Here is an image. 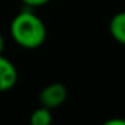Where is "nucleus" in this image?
I'll return each instance as SVG.
<instances>
[{"label":"nucleus","mask_w":125,"mask_h":125,"mask_svg":"<svg viewBox=\"0 0 125 125\" xmlns=\"http://www.w3.org/2000/svg\"><path fill=\"white\" fill-rule=\"evenodd\" d=\"M18 83V69L13 62L0 54V91H9Z\"/></svg>","instance_id":"3"},{"label":"nucleus","mask_w":125,"mask_h":125,"mask_svg":"<svg viewBox=\"0 0 125 125\" xmlns=\"http://www.w3.org/2000/svg\"><path fill=\"white\" fill-rule=\"evenodd\" d=\"M52 121H53L52 110L44 106L34 109L30 116V125H52Z\"/></svg>","instance_id":"5"},{"label":"nucleus","mask_w":125,"mask_h":125,"mask_svg":"<svg viewBox=\"0 0 125 125\" xmlns=\"http://www.w3.org/2000/svg\"><path fill=\"white\" fill-rule=\"evenodd\" d=\"M5 37L2 35V32H0V54H3V50H5Z\"/></svg>","instance_id":"8"},{"label":"nucleus","mask_w":125,"mask_h":125,"mask_svg":"<svg viewBox=\"0 0 125 125\" xmlns=\"http://www.w3.org/2000/svg\"><path fill=\"white\" fill-rule=\"evenodd\" d=\"M109 32L116 43L125 46V10L112 16L109 22Z\"/></svg>","instance_id":"4"},{"label":"nucleus","mask_w":125,"mask_h":125,"mask_svg":"<svg viewBox=\"0 0 125 125\" xmlns=\"http://www.w3.org/2000/svg\"><path fill=\"white\" fill-rule=\"evenodd\" d=\"M10 35L13 41L27 50H34L43 46L47 37L46 24L31 9L21 10L10 22Z\"/></svg>","instance_id":"1"},{"label":"nucleus","mask_w":125,"mask_h":125,"mask_svg":"<svg viewBox=\"0 0 125 125\" xmlns=\"http://www.w3.org/2000/svg\"><path fill=\"white\" fill-rule=\"evenodd\" d=\"M66 99H68V88L62 83L47 84L38 94L40 104L50 109V110L57 109L59 106H62Z\"/></svg>","instance_id":"2"},{"label":"nucleus","mask_w":125,"mask_h":125,"mask_svg":"<svg viewBox=\"0 0 125 125\" xmlns=\"http://www.w3.org/2000/svg\"><path fill=\"white\" fill-rule=\"evenodd\" d=\"M102 125H125V118H110L106 119Z\"/></svg>","instance_id":"7"},{"label":"nucleus","mask_w":125,"mask_h":125,"mask_svg":"<svg viewBox=\"0 0 125 125\" xmlns=\"http://www.w3.org/2000/svg\"><path fill=\"white\" fill-rule=\"evenodd\" d=\"M22 5L27 6L28 9H34V8H40V6H44L47 5L50 0H21Z\"/></svg>","instance_id":"6"}]
</instances>
